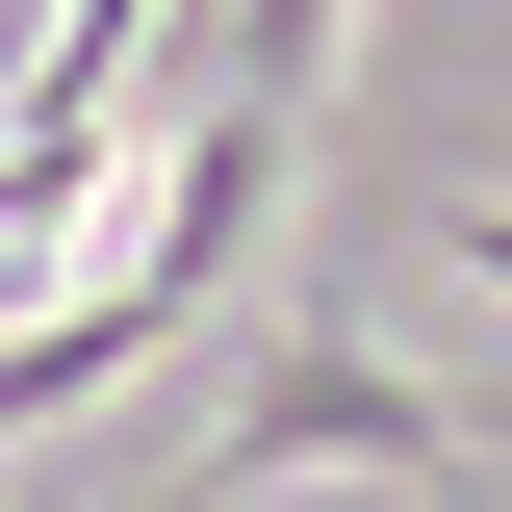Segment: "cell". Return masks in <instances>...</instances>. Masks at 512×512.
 Returning a JSON list of instances; mask_svg holds the SVG:
<instances>
[{"label":"cell","instance_id":"cell-2","mask_svg":"<svg viewBox=\"0 0 512 512\" xmlns=\"http://www.w3.org/2000/svg\"><path fill=\"white\" fill-rule=\"evenodd\" d=\"M436 282H487V308H512V205H436Z\"/></svg>","mask_w":512,"mask_h":512},{"label":"cell","instance_id":"cell-1","mask_svg":"<svg viewBox=\"0 0 512 512\" xmlns=\"http://www.w3.org/2000/svg\"><path fill=\"white\" fill-rule=\"evenodd\" d=\"M308 461H384V487H461V410L384 333H333V308H282L256 333V384L205 410V461H180V512H256V487H308Z\"/></svg>","mask_w":512,"mask_h":512}]
</instances>
